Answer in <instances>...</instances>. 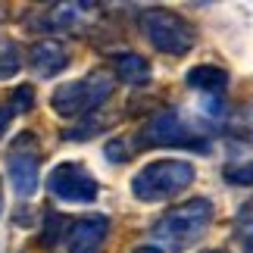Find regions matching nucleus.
Masks as SVG:
<instances>
[{
  "mask_svg": "<svg viewBox=\"0 0 253 253\" xmlns=\"http://www.w3.org/2000/svg\"><path fill=\"white\" fill-rule=\"evenodd\" d=\"M210 222H212V203L207 197H194V200H184L181 207L169 210L166 216H160L153 222L150 235L163 253L166 250H188L194 241L203 238Z\"/></svg>",
  "mask_w": 253,
  "mask_h": 253,
  "instance_id": "f257e3e1",
  "label": "nucleus"
},
{
  "mask_svg": "<svg viewBox=\"0 0 253 253\" xmlns=\"http://www.w3.org/2000/svg\"><path fill=\"white\" fill-rule=\"evenodd\" d=\"M113 75L106 69H94L84 79L66 82L50 94V106L63 119H82V116H94L100 106L110 100L113 94Z\"/></svg>",
  "mask_w": 253,
  "mask_h": 253,
  "instance_id": "f03ea898",
  "label": "nucleus"
},
{
  "mask_svg": "<svg viewBox=\"0 0 253 253\" xmlns=\"http://www.w3.org/2000/svg\"><path fill=\"white\" fill-rule=\"evenodd\" d=\"M194 166L188 160H153L131 178V194L144 203L172 200L194 181Z\"/></svg>",
  "mask_w": 253,
  "mask_h": 253,
  "instance_id": "7ed1b4c3",
  "label": "nucleus"
},
{
  "mask_svg": "<svg viewBox=\"0 0 253 253\" xmlns=\"http://www.w3.org/2000/svg\"><path fill=\"white\" fill-rule=\"evenodd\" d=\"M141 32L147 35V41L157 47L160 53H169V56H184L197 44V28L181 13L163 9V6L144 9L141 13Z\"/></svg>",
  "mask_w": 253,
  "mask_h": 253,
  "instance_id": "20e7f679",
  "label": "nucleus"
},
{
  "mask_svg": "<svg viewBox=\"0 0 253 253\" xmlns=\"http://www.w3.org/2000/svg\"><path fill=\"white\" fill-rule=\"evenodd\" d=\"M134 147H197V150H207L200 144V134L181 119L178 110L153 113L150 122L141 128V138Z\"/></svg>",
  "mask_w": 253,
  "mask_h": 253,
  "instance_id": "39448f33",
  "label": "nucleus"
},
{
  "mask_svg": "<svg viewBox=\"0 0 253 253\" xmlns=\"http://www.w3.org/2000/svg\"><path fill=\"white\" fill-rule=\"evenodd\" d=\"M47 191L56 200H66V203H94L97 194H100L97 178L82 163H60L47 175Z\"/></svg>",
  "mask_w": 253,
  "mask_h": 253,
  "instance_id": "423d86ee",
  "label": "nucleus"
},
{
  "mask_svg": "<svg viewBox=\"0 0 253 253\" xmlns=\"http://www.w3.org/2000/svg\"><path fill=\"white\" fill-rule=\"evenodd\" d=\"M28 66L38 79H53L56 72L69 66V47L56 38H41L28 47Z\"/></svg>",
  "mask_w": 253,
  "mask_h": 253,
  "instance_id": "0eeeda50",
  "label": "nucleus"
},
{
  "mask_svg": "<svg viewBox=\"0 0 253 253\" xmlns=\"http://www.w3.org/2000/svg\"><path fill=\"white\" fill-rule=\"evenodd\" d=\"M106 238H110V219L100 212L84 216L69 228V253H103Z\"/></svg>",
  "mask_w": 253,
  "mask_h": 253,
  "instance_id": "6e6552de",
  "label": "nucleus"
},
{
  "mask_svg": "<svg viewBox=\"0 0 253 253\" xmlns=\"http://www.w3.org/2000/svg\"><path fill=\"white\" fill-rule=\"evenodd\" d=\"M9 166V181H13V191L19 197H32L41 184V175H38V157L35 153H13L6 160Z\"/></svg>",
  "mask_w": 253,
  "mask_h": 253,
  "instance_id": "1a4fd4ad",
  "label": "nucleus"
},
{
  "mask_svg": "<svg viewBox=\"0 0 253 253\" xmlns=\"http://www.w3.org/2000/svg\"><path fill=\"white\" fill-rule=\"evenodd\" d=\"M191 91H197L203 97H222L228 87V72L219 69V66H194V69L184 75Z\"/></svg>",
  "mask_w": 253,
  "mask_h": 253,
  "instance_id": "9d476101",
  "label": "nucleus"
},
{
  "mask_svg": "<svg viewBox=\"0 0 253 253\" xmlns=\"http://www.w3.org/2000/svg\"><path fill=\"white\" fill-rule=\"evenodd\" d=\"M113 69H116V79L128 87H141L150 82V63L141 53H116Z\"/></svg>",
  "mask_w": 253,
  "mask_h": 253,
  "instance_id": "9b49d317",
  "label": "nucleus"
},
{
  "mask_svg": "<svg viewBox=\"0 0 253 253\" xmlns=\"http://www.w3.org/2000/svg\"><path fill=\"white\" fill-rule=\"evenodd\" d=\"M97 9V3H56L50 6V28L60 32V28H72L79 25L84 16H91Z\"/></svg>",
  "mask_w": 253,
  "mask_h": 253,
  "instance_id": "f8f14e48",
  "label": "nucleus"
},
{
  "mask_svg": "<svg viewBox=\"0 0 253 253\" xmlns=\"http://www.w3.org/2000/svg\"><path fill=\"white\" fill-rule=\"evenodd\" d=\"M22 69V53H19V44L13 38H0V82L13 79Z\"/></svg>",
  "mask_w": 253,
  "mask_h": 253,
  "instance_id": "ddd939ff",
  "label": "nucleus"
},
{
  "mask_svg": "<svg viewBox=\"0 0 253 253\" xmlns=\"http://www.w3.org/2000/svg\"><path fill=\"white\" fill-rule=\"evenodd\" d=\"M235 235L244 241V244H250L253 241V197L241 203V210L235 212Z\"/></svg>",
  "mask_w": 253,
  "mask_h": 253,
  "instance_id": "4468645a",
  "label": "nucleus"
},
{
  "mask_svg": "<svg viewBox=\"0 0 253 253\" xmlns=\"http://www.w3.org/2000/svg\"><path fill=\"white\" fill-rule=\"evenodd\" d=\"M63 228H66V219H63V216H56V212H47V222H44L41 241H44L47 247H53L63 235H69V231H63Z\"/></svg>",
  "mask_w": 253,
  "mask_h": 253,
  "instance_id": "2eb2a0df",
  "label": "nucleus"
},
{
  "mask_svg": "<svg viewBox=\"0 0 253 253\" xmlns=\"http://www.w3.org/2000/svg\"><path fill=\"white\" fill-rule=\"evenodd\" d=\"M9 103L16 106V113H28L35 106V91H32V84H22V87H16L13 97H9Z\"/></svg>",
  "mask_w": 253,
  "mask_h": 253,
  "instance_id": "dca6fc26",
  "label": "nucleus"
},
{
  "mask_svg": "<svg viewBox=\"0 0 253 253\" xmlns=\"http://www.w3.org/2000/svg\"><path fill=\"white\" fill-rule=\"evenodd\" d=\"M225 178L231 184H253V160L250 163H241V166H228L225 169Z\"/></svg>",
  "mask_w": 253,
  "mask_h": 253,
  "instance_id": "f3484780",
  "label": "nucleus"
},
{
  "mask_svg": "<svg viewBox=\"0 0 253 253\" xmlns=\"http://www.w3.org/2000/svg\"><path fill=\"white\" fill-rule=\"evenodd\" d=\"M106 157H110L113 163H125V160H128V150H125L122 141H110V144H106Z\"/></svg>",
  "mask_w": 253,
  "mask_h": 253,
  "instance_id": "a211bd4d",
  "label": "nucleus"
},
{
  "mask_svg": "<svg viewBox=\"0 0 253 253\" xmlns=\"http://www.w3.org/2000/svg\"><path fill=\"white\" fill-rule=\"evenodd\" d=\"M13 116H16V106H13V103H0V138L9 131V122H13Z\"/></svg>",
  "mask_w": 253,
  "mask_h": 253,
  "instance_id": "6ab92c4d",
  "label": "nucleus"
},
{
  "mask_svg": "<svg viewBox=\"0 0 253 253\" xmlns=\"http://www.w3.org/2000/svg\"><path fill=\"white\" fill-rule=\"evenodd\" d=\"M131 253H163L157 244H144V247H138V250H131Z\"/></svg>",
  "mask_w": 253,
  "mask_h": 253,
  "instance_id": "aec40b11",
  "label": "nucleus"
},
{
  "mask_svg": "<svg viewBox=\"0 0 253 253\" xmlns=\"http://www.w3.org/2000/svg\"><path fill=\"white\" fill-rule=\"evenodd\" d=\"M0 212H3V184H0Z\"/></svg>",
  "mask_w": 253,
  "mask_h": 253,
  "instance_id": "412c9836",
  "label": "nucleus"
},
{
  "mask_svg": "<svg viewBox=\"0 0 253 253\" xmlns=\"http://www.w3.org/2000/svg\"><path fill=\"white\" fill-rule=\"evenodd\" d=\"M244 253H253V241H250V244H247V250H244Z\"/></svg>",
  "mask_w": 253,
  "mask_h": 253,
  "instance_id": "4be33fe9",
  "label": "nucleus"
},
{
  "mask_svg": "<svg viewBox=\"0 0 253 253\" xmlns=\"http://www.w3.org/2000/svg\"><path fill=\"white\" fill-rule=\"evenodd\" d=\"M203 253H225V250H203Z\"/></svg>",
  "mask_w": 253,
  "mask_h": 253,
  "instance_id": "5701e85b",
  "label": "nucleus"
}]
</instances>
